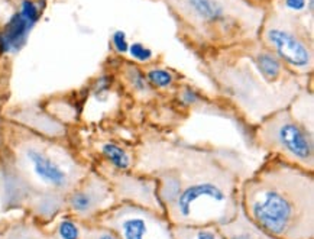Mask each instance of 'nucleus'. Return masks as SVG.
<instances>
[{"instance_id": "obj_7", "label": "nucleus", "mask_w": 314, "mask_h": 239, "mask_svg": "<svg viewBox=\"0 0 314 239\" xmlns=\"http://www.w3.org/2000/svg\"><path fill=\"white\" fill-rule=\"evenodd\" d=\"M262 41L269 51L281 59L294 73H308L313 68V47L307 31L298 25L296 16L288 12H277L271 16L265 13L261 26Z\"/></svg>"}, {"instance_id": "obj_5", "label": "nucleus", "mask_w": 314, "mask_h": 239, "mask_svg": "<svg viewBox=\"0 0 314 239\" xmlns=\"http://www.w3.org/2000/svg\"><path fill=\"white\" fill-rule=\"evenodd\" d=\"M196 41L236 45L257 39L265 9L249 0H162Z\"/></svg>"}, {"instance_id": "obj_1", "label": "nucleus", "mask_w": 314, "mask_h": 239, "mask_svg": "<svg viewBox=\"0 0 314 239\" xmlns=\"http://www.w3.org/2000/svg\"><path fill=\"white\" fill-rule=\"evenodd\" d=\"M132 173L154 183L173 226H220L238 213L250 171L235 149L149 136L135 148Z\"/></svg>"}, {"instance_id": "obj_15", "label": "nucleus", "mask_w": 314, "mask_h": 239, "mask_svg": "<svg viewBox=\"0 0 314 239\" xmlns=\"http://www.w3.org/2000/svg\"><path fill=\"white\" fill-rule=\"evenodd\" d=\"M81 238L80 239H120L112 229L96 222H80Z\"/></svg>"}, {"instance_id": "obj_8", "label": "nucleus", "mask_w": 314, "mask_h": 239, "mask_svg": "<svg viewBox=\"0 0 314 239\" xmlns=\"http://www.w3.org/2000/svg\"><path fill=\"white\" fill-rule=\"evenodd\" d=\"M91 222L112 229L120 239H175L165 214L131 202H116Z\"/></svg>"}, {"instance_id": "obj_12", "label": "nucleus", "mask_w": 314, "mask_h": 239, "mask_svg": "<svg viewBox=\"0 0 314 239\" xmlns=\"http://www.w3.org/2000/svg\"><path fill=\"white\" fill-rule=\"evenodd\" d=\"M32 24L28 22L20 13H15L0 32V52L19 51L26 42L28 33L32 29Z\"/></svg>"}, {"instance_id": "obj_16", "label": "nucleus", "mask_w": 314, "mask_h": 239, "mask_svg": "<svg viewBox=\"0 0 314 239\" xmlns=\"http://www.w3.org/2000/svg\"><path fill=\"white\" fill-rule=\"evenodd\" d=\"M55 235L59 239H80L81 238V226L74 217H64L58 222L55 228Z\"/></svg>"}, {"instance_id": "obj_13", "label": "nucleus", "mask_w": 314, "mask_h": 239, "mask_svg": "<svg viewBox=\"0 0 314 239\" xmlns=\"http://www.w3.org/2000/svg\"><path fill=\"white\" fill-rule=\"evenodd\" d=\"M101 154L103 157L108 160V163L117 171H131L133 165V155L129 154L124 148L120 145H117L115 142H106L101 145Z\"/></svg>"}, {"instance_id": "obj_14", "label": "nucleus", "mask_w": 314, "mask_h": 239, "mask_svg": "<svg viewBox=\"0 0 314 239\" xmlns=\"http://www.w3.org/2000/svg\"><path fill=\"white\" fill-rule=\"evenodd\" d=\"M175 239H224L215 225L206 226H173Z\"/></svg>"}, {"instance_id": "obj_2", "label": "nucleus", "mask_w": 314, "mask_h": 239, "mask_svg": "<svg viewBox=\"0 0 314 239\" xmlns=\"http://www.w3.org/2000/svg\"><path fill=\"white\" fill-rule=\"evenodd\" d=\"M89 173V165L66 147L17 132L0 160V203L47 225L66 210L68 194Z\"/></svg>"}, {"instance_id": "obj_9", "label": "nucleus", "mask_w": 314, "mask_h": 239, "mask_svg": "<svg viewBox=\"0 0 314 239\" xmlns=\"http://www.w3.org/2000/svg\"><path fill=\"white\" fill-rule=\"evenodd\" d=\"M115 203V193L108 178L90 170L68 194L66 210L78 222H91Z\"/></svg>"}, {"instance_id": "obj_3", "label": "nucleus", "mask_w": 314, "mask_h": 239, "mask_svg": "<svg viewBox=\"0 0 314 239\" xmlns=\"http://www.w3.org/2000/svg\"><path fill=\"white\" fill-rule=\"evenodd\" d=\"M246 217L275 239H314V174L271 155L240 186Z\"/></svg>"}, {"instance_id": "obj_17", "label": "nucleus", "mask_w": 314, "mask_h": 239, "mask_svg": "<svg viewBox=\"0 0 314 239\" xmlns=\"http://www.w3.org/2000/svg\"><path fill=\"white\" fill-rule=\"evenodd\" d=\"M148 78L154 86L161 87V89L171 86V83H173V74L165 70H159V68L148 71Z\"/></svg>"}, {"instance_id": "obj_19", "label": "nucleus", "mask_w": 314, "mask_h": 239, "mask_svg": "<svg viewBox=\"0 0 314 239\" xmlns=\"http://www.w3.org/2000/svg\"><path fill=\"white\" fill-rule=\"evenodd\" d=\"M284 2V8L287 12L291 13H300L307 8H313V0H282Z\"/></svg>"}, {"instance_id": "obj_11", "label": "nucleus", "mask_w": 314, "mask_h": 239, "mask_svg": "<svg viewBox=\"0 0 314 239\" xmlns=\"http://www.w3.org/2000/svg\"><path fill=\"white\" fill-rule=\"evenodd\" d=\"M217 228L224 239H275L248 219L240 206L233 219Z\"/></svg>"}, {"instance_id": "obj_6", "label": "nucleus", "mask_w": 314, "mask_h": 239, "mask_svg": "<svg viewBox=\"0 0 314 239\" xmlns=\"http://www.w3.org/2000/svg\"><path fill=\"white\" fill-rule=\"evenodd\" d=\"M255 140L268 154L314 171L313 129L294 115L291 106L275 112L257 125Z\"/></svg>"}, {"instance_id": "obj_10", "label": "nucleus", "mask_w": 314, "mask_h": 239, "mask_svg": "<svg viewBox=\"0 0 314 239\" xmlns=\"http://www.w3.org/2000/svg\"><path fill=\"white\" fill-rule=\"evenodd\" d=\"M0 239H59L55 232L48 231L44 223L29 216H19L0 221Z\"/></svg>"}, {"instance_id": "obj_4", "label": "nucleus", "mask_w": 314, "mask_h": 239, "mask_svg": "<svg viewBox=\"0 0 314 239\" xmlns=\"http://www.w3.org/2000/svg\"><path fill=\"white\" fill-rule=\"evenodd\" d=\"M238 58L217 59L212 74L220 93L235 105L246 122L257 126L265 117L289 107L300 93L296 75L273 77L259 66L255 48L242 50Z\"/></svg>"}, {"instance_id": "obj_18", "label": "nucleus", "mask_w": 314, "mask_h": 239, "mask_svg": "<svg viewBox=\"0 0 314 239\" xmlns=\"http://www.w3.org/2000/svg\"><path fill=\"white\" fill-rule=\"evenodd\" d=\"M19 13L25 17L28 22H31L32 25L38 21V19H39V10H38V6L33 3L32 0H24Z\"/></svg>"}, {"instance_id": "obj_21", "label": "nucleus", "mask_w": 314, "mask_h": 239, "mask_svg": "<svg viewBox=\"0 0 314 239\" xmlns=\"http://www.w3.org/2000/svg\"><path fill=\"white\" fill-rule=\"evenodd\" d=\"M112 41H113V45H115L117 52H122V54H123V52L129 50V45H128V41H126V35H124V32H122V31H117V32L113 33Z\"/></svg>"}, {"instance_id": "obj_20", "label": "nucleus", "mask_w": 314, "mask_h": 239, "mask_svg": "<svg viewBox=\"0 0 314 239\" xmlns=\"http://www.w3.org/2000/svg\"><path fill=\"white\" fill-rule=\"evenodd\" d=\"M129 51H131V55H132L135 59L142 61V63L149 61V59L152 58V51L148 50V48H145V47H143L142 44H139V42L132 44V45L129 47Z\"/></svg>"}]
</instances>
